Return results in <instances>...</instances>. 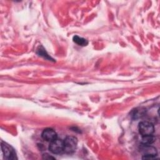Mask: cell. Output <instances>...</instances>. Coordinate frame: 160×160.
<instances>
[{
  "label": "cell",
  "mask_w": 160,
  "mask_h": 160,
  "mask_svg": "<svg viewBox=\"0 0 160 160\" xmlns=\"http://www.w3.org/2000/svg\"><path fill=\"white\" fill-rule=\"evenodd\" d=\"M64 141V152L68 154L74 152L78 146V139L74 136H67Z\"/></svg>",
  "instance_id": "obj_1"
},
{
  "label": "cell",
  "mask_w": 160,
  "mask_h": 160,
  "mask_svg": "<svg viewBox=\"0 0 160 160\" xmlns=\"http://www.w3.org/2000/svg\"><path fill=\"white\" fill-rule=\"evenodd\" d=\"M1 149L5 159L8 160L17 159L16 154L12 146L5 142H1Z\"/></svg>",
  "instance_id": "obj_2"
},
{
  "label": "cell",
  "mask_w": 160,
  "mask_h": 160,
  "mask_svg": "<svg viewBox=\"0 0 160 160\" xmlns=\"http://www.w3.org/2000/svg\"><path fill=\"white\" fill-rule=\"evenodd\" d=\"M138 130L139 132L141 134V136H146L151 135L154 131V125L148 121H142L139 123L138 125Z\"/></svg>",
  "instance_id": "obj_3"
},
{
  "label": "cell",
  "mask_w": 160,
  "mask_h": 160,
  "mask_svg": "<svg viewBox=\"0 0 160 160\" xmlns=\"http://www.w3.org/2000/svg\"><path fill=\"white\" fill-rule=\"evenodd\" d=\"M49 150L53 154H60L64 151V141L59 139L50 142Z\"/></svg>",
  "instance_id": "obj_4"
},
{
  "label": "cell",
  "mask_w": 160,
  "mask_h": 160,
  "mask_svg": "<svg viewBox=\"0 0 160 160\" xmlns=\"http://www.w3.org/2000/svg\"><path fill=\"white\" fill-rule=\"evenodd\" d=\"M144 154L142 157V159H156L157 156L156 149L150 145L143 144L142 149Z\"/></svg>",
  "instance_id": "obj_5"
},
{
  "label": "cell",
  "mask_w": 160,
  "mask_h": 160,
  "mask_svg": "<svg viewBox=\"0 0 160 160\" xmlns=\"http://www.w3.org/2000/svg\"><path fill=\"white\" fill-rule=\"evenodd\" d=\"M41 137L44 140L51 142L58 138V134L54 129L51 128H46L42 131Z\"/></svg>",
  "instance_id": "obj_6"
},
{
  "label": "cell",
  "mask_w": 160,
  "mask_h": 160,
  "mask_svg": "<svg viewBox=\"0 0 160 160\" xmlns=\"http://www.w3.org/2000/svg\"><path fill=\"white\" fill-rule=\"evenodd\" d=\"M72 40L76 44H78L79 46H86L88 44V41L87 39H86L85 38L79 37L77 35H75L73 36Z\"/></svg>",
  "instance_id": "obj_7"
},
{
  "label": "cell",
  "mask_w": 160,
  "mask_h": 160,
  "mask_svg": "<svg viewBox=\"0 0 160 160\" xmlns=\"http://www.w3.org/2000/svg\"><path fill=\"white\" fill-rule=\"evenodd\" d=\"M155 141V138L152 135H146L142 136L141 139V142L142 144L150 145Z\"/></svg>",
  "instance_id": "obj_8"
},
{
  "label": "cell",
  "mask_w": 160,
  "mask_h": 160,
  "mask_svg": "<svg viewBox=\"0 0 160 160\" xmlns=\"http://www.w3.org/2000/svg\"><path fill=\"white\" fill-rule=\"evenodd\" d=\"M131 112H132V114H131L132 117L133 118L138 119V118H141L142 116H144L145 110L142 108H136V109H134V110H132Z\"/></svg>",
  "instance_id": "obj_9"
},
{
  "label": "cell",
  "mask_w": 160,
  "mask_h": 160,
  "mask_svg": "<svg viewBox=\"0 0 160 160\" xmlns=\"http://www.w3.org/2000/svg\"><path fill=\"white\" fill-rule=\"evenodd\" d=\"M36 53H37L39 56H42V57H43L44 58H45V59H48V60H50V61L53 60V59L48 55V54L47 53V52L46 51V50L44 49V48L42 46H39V47L37 49Z\"/></svg>",
  "instance_id": "obj_10"
},
{
  "label": "cell",
  "mask_w": 160,
  "mask_h": 160,
  "mask_svg": "<svg viewBox=\"0 0 160 160\" xmlns=\"http://www.w3.org/2000/svg\"><path fill=\"white\" fill-rule=\"evenodd\" d=\"M42 158H43V159H55L54 157L51 156L50 155H49V154H43Z\"/></svg>",
  "instance_id": "obj_11"
}]
</instances>
